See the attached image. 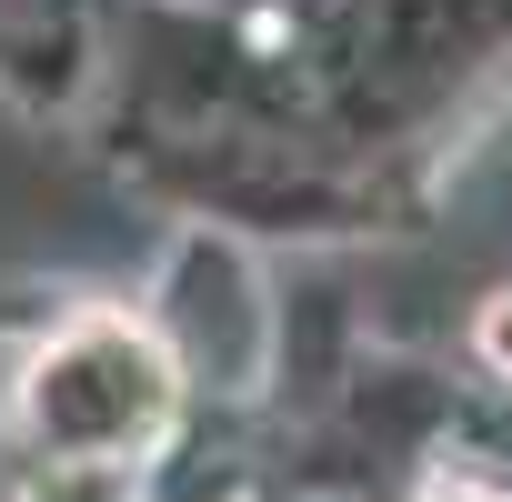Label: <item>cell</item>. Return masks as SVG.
Listing matches in <instances>:
<instances>
[{"label":"cell","instance_id":"obj_1","mask_svg":"<svg viewBox=\"0 0 512 502\" xmlns=\"http://www.w3.org/2000/svg\"><path fill=\"white\" fill-rule=\"evenodd\" d=\"M482 352H492V362H502V372H512V292H502V302H492V312H482Z\"/></svg>","mask_w":512,"mask_h":502},{"label":"cell","instance_id":"obj_2","mask_svg":"<svg viewBox=\"0 0 512 502\" xmlns=\"http://www.w3.org/2000/svg\"><path fill=\"white\" fill-rule=\"evenodd\" d=\"M422 502H512V492H492V482H472V472H452V482H432Z\"/></svg>","mask_w":512,"mask_h":502}]
</instances>
